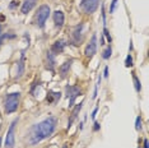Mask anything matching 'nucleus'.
<instances>
[{
	"instance_id": "f257e3e1",
	"label": "nucleus",
	"mask_w": 149,
	"mask_h": 148,
	"mask_svg": "<svg viewBox=\"0 0 149 148\" xmlns=\"http://www.w3.org/2000/svg\"><path fill=\"white\" fill-rule=\"evenodd\" d=\"M57 126V117L49 116L43 119L42 121L36 123L29 128L28 134H27V143L29 146H36L41 143L42 140L47 139L55 133Z\"/></svg>"
},
{
	"instance_id": "f03ea898",
	"label": "nucleus",
	"mask_w": 149,
	"mask_h": 148,
	"mask_svg": "<svg viewBox=\"0 0 149 148\" xmlns=\"http://www.w3.org/2000/svg\"><path fill=\"white\" fill-rule=\"evenodd\" d=\"M19 100H21V92H12L5 96L4 100V111L5 114H13L18 110Z\"/></svg>"
},
{
	"instance_id": "7ed1b4c3",
	"label": "nucleus",
	"mask_w": 149,
	"mask_h": 148,
	"mask_svg": "<svg viewBox=\"0 0 149 148\" xmlns=\"http://www.w3.org/2000/svg\"><path fill=\"white\" fill-rule=\"evenodd\" d=\"M50 14H51V10H50L49 5H41L38 6L36 14H35V24L38 27V28H45L46 21L49 19Z\"/></svg>"
},
{
	"instance_id": "20e7f679",
	"label": "nucleus",
	"mask_w": 149,
	"mask_h": 148,
	"mask_svg": "<svg viewBox=\"0 0 149 148\" xmlns=\"http://www.w3.org/2000/svg\"><path fill=\"white\" fill-rule=\"evenodd\" d=\"M101 0H80L79 6L86 14H93L100 6Z\"/></svg>"
},
{
	"instance_id": "39448f33",
	"label": "nucleus",
	"mask_w": 149,
	"mask_h": 148,
	"mask_svg": "<svg viewBox=\"0 0 149 148\" xmlns=\"http://www.w3.org/2000/svg\"><path fill=\"white\" fill-rule=\"evenodd\" d=\"M18 117L14 119L10 124L8 129V133L5 135V148H14L15 146V138H14V133H15V125L18 124Z\"/></svg>"
},
{
	"instance_id": "423d86ee",
	"label": "nucleus",
	"mask_w": 149,
	"mask_h": 148,
	"mask_svg": "<svg viewBox=\"0 0 149 148\" xmlns=\"http://www.w3.org/2000/svg\"><path fill=\"white\" fill-rule=\"evenodd\" d=\"M65 93H66V97L69 98V107H73L74 102H75L77 97L80 96L82 91L78 86H74V84H68L65 86Z\"/></svg>"
},
{
	"instance_id": "0eeeda50",
	"label": "nucleus",
	"mask_w": 149,
	"mask_h": 148,
	"mask_svg": "<svg viewBox=\"0 0 149 148\" xmlns=\"http://www.w3.org/2000/svg\"><path fill=\"white\" fill-rule=\"evenodd\" d=\"M83 31H84V22H80L79 24H77L74 27L73 32H72V43L73 45H80L83 40Z\"/></svg>"
},
{
	"instance_id": "6e6552de",
	"label": "nucleus",
	"mask_w": 149,
	"mask_h": 148,
	"mask_svg": "<svg viewBox=\"0 0 149 148\" xmlns=\"http://www.w3.org/2000/svg\"><path fill=\"white\" fill-rule=\"evenodd\" d=\"M96 54H97V35L93 33L92 37H91V40H89V42H88L87 46H86L84 55L91 59V58H93Z\"/></svg>"
},
{
	"instance_id": "1a4fd4ad",
	"label": "nucleus",
	"mask_w": 149,
	"mask_h": 148,
	"mask_svg": "<svg viewBox=\"0 0 149 148\" xmlns=\"http://www.w3.org/2000/svg\"><path fill=\"white\" fill-rule=\"evenodd\" d=\"M55 66H56V56L51 50L46 52V69L51 73H55Z\"/></svg>"
},
{
	"instance_id": "9d476101",
	"label": "nucleus",
	"mask_w": 149,
	"mask_h": 148,
	"mask_svg": "<svg viewBox=\"0 0 149 148\" xmlns=\"http://www.w3.org/2000/svg\"><path fill=\"white\" fill-rule=\"evenodd\" d=\"M66 46H68V43H66L65 40H56L51 46V51L55 54V55L56 54H63Z\"/></svg>"
},
{
	"instance_id": "9b49d317",
	"label": "nucleus",
	"mask_w": 149,
	"mask_h": 148,
	"mask_svg": "<svg viewBox=\"0 0 149 148\" xmlns=\"http://www.w3.org/2000/svg\"><path fill=\"white\" fill-rule=\"evenodd\" d=\"M26 70V50H23L21 52V60L18 61V68H17V75L15 78H21L24 74Z\"/></svg>"
},
{
	"instance_id": "f8f14e48",
	"label": "nucleus",
	"mask_w": 149,
	"mask_h": 148,
	"mask_svg": "<svg viewBox=\"0 0 149 148\" xmlns=\"http://www.w3.org/2000/svg\"><path fill=\"white\" fill-rule=\"evenodd\" d=\"M52 18H54V23H55V27L56 28H61L64 26V22H65V15L61 10H55L52 14Z\"/></svg>"
},
{
	"instance_id": "ddd939ff",
	"label": "nucleus",
	"mask_w": 149,
	"mask_h": 148,
	"mask_svg": "<svg viewBox=\"0 0 149 148\" xmlns=\"http://www.w3.org/2000/svg\"><path fill=\"white\" fill-rule=\"evenodd\" d=\"M72 64H73V60H66L64 64H61L59 68V74H60V78H66L69 75V72H70V68H72Z\"/></svg>"
},
{
	"instance_id": "4468645a",
	"label": "nucleus",
	"mask_w": 149,
	"mask_h": 148,
	"mask_svg": "<svg viewBox=\"0 0 149 148\" xmlns=\"http://www.w3.org/2000/svg\"><path fill=\"white\" fill-rule=\"evenodd\" d=\"M37 4V0H23L22 6H21V13L22 14H28Z\"/></svg>"
},
{
	"instance_id": "2eb2a0df",
	"label": "nucleus",
	"mask_w": 149,
	"mask_h": 148,
	"mask_svg": "<svg viewBox=\"0 0 149 148\" xmlns=\"http://www.w3.org/2000/svg\"><path fill=\"white\" fill-rule=\"evenodd\" d=\"M82 107H83V102H80V103H78V105L73 109L72 114H70V117H69V121H68V129H70V128H72V125H73V123L77 120L78 114H79V111L82 110Z\"/></svg>"
},
{
	"instance_id": "dca6fc26",
	"label": "nucleus",
	"mask_w": 149,
	"mask_h": 148,
	"mask_svg": "<svg viewBox=\"0 0 149 148\" xmlns=\"http://www.w3.org/2000/svg\"><path fill=\"white\" fill-rule=\"evenodd\" d=\"M61 98V93L60 92H55V91H49L46 96V101L49 102V105H55L56 102H59Z\"/></svg>"
},
{
	"instance_id": "f3484780",
	"label": "nucleus",
	"mask_w": 149,
	"mask_h": 148,
	"mask_svg": "<svg viewBox=\"0 0 149 148\" xmlns=\"http://www.w3.org/2000/svg\"><path fill=\"white\" fill-rule=\"evenodd\" d=\"M131 77H133V82H134V87H135V91L139 93L141 91V83H140V79L138 78V75L135 74L134 72L131 73Z\"/></svg>"
},
{
	"instance_id": "a211bd4d",
	"label": "nucleus",
	"mask_w": 149,
	"mask_h": 148,
	"mask_svg": "<svg viewBox=\"0 0 149 148\" xmlns=\"http://www.w3.org/2000/svg\"><path fill=\"white\" fill-rule=\"evenodd\" d=\"M12 40V38H15V35L12 32H5V33H0V47H1L3 42L5 41V40Z\"/></svg>"
},
{
	"instance_id": "6ab92c4d",
	"label": "nucleus",
	"mask_w": 149,
	"mask_h": 148,
	"mask_svg": "<svg viewBox=\"0 0 149 148\" xmlns=\"http://www.w3.org/2000/svg\"><path fill=\"white\" fill-rule=\"evenodd\" d=\"M111 55H112V47H111V45H108L102 52V59L103 60H108L111 58Z\"/></svg>"
},
{
	"instance_id": "aec40b11",
	"label": "nucleus",
	"mask_w": 149,
	"mask_h": 148,
	"mask_svg": "<svg viewBox=\"0 0 149 148\" xmlns=\"http://www.w3.org/2000/svg\"><path fill=\"white\" fill-rule=\"evenodd\" d=\"M134 65V60H133V56L130 55V54H127L126 59H125V66L126 68H131V66Z\"/></svg>"
},
{
	"instance_id": "412c9836",
	"label": "nucleus",
	"mask_w": 149,
	"mask_h": 148,
	"mask_svg": "<svg viewBox=\"0 0 149 148\" xmlns=\"http://www.w3.org/2000/svg\"><path fill=\"white\" fill-rule=\"evenodd\" d=\"M101 84V75L98 77V82H97V84L94 86V91H93V95H92V98H97V95H98V87H100Z\"/></svg>"
},
{
	"instance_id": "4be33fe9",
	"label": "nucleus",
	"mask_w": 149,
	"mask_h": 148,
	"mask_svg": "<svg viewBox=\"0 0 149 148\" xmlns=\"http://www.w3.org/2000/svg\"><path fill=\"white\" fill-rule=\"evenodd\" d=\"M102 35H103V37H106V38H107L108 43H111V42H112V37H111V35H110V31H108V29L106 28V27H104V28H103V33H102Z\"/></svg>"
},
{
	"instance_id": "5701e85b",
	"label": "nucleus",
	"mask_w": 149,
	"mask_h": 148,
	"mask_svg": "<svg viewBox=\"0 0 149 148\" xmlns=\"http://www.w3.org/2000/svg\"><path fill=\"white\" fill-rule=\"evenodd\" d=\"M135 129H136L138 132L141 130V117H140V115L136 116V119H135Z\"/></svg>"
},
{
	"instance_id": "b1692460",
	"label": "nucleus",
	"mask_w": 149,
	"mask_h": 148,
	"mask_svg": "<svg viewBox=\"0 0 149 148\" xmlns=\"http://www.w3.org/2000/svg\"><path fill=\"white\" fill-rule=\"evenodd\" d=\"M101 15H102V22H103V26L106 27V12H104V4H101Z\"/></svg>"
},
{
	"instance_id": "393cba45",
	"label": "nucleus",
	"mask_w": 149,
	"mask_h": 148,
	"mask_svg": "<svg viewBox=\"0 0 149 148\" xmlns=\"http://www.w3.org/2000/svg\"><path fill=\"white\" fill-rule=\"evenodd\" d=\"M117 1L118 0H112V1H111V4H110V14H112V13H115V10H116Z\"/></svg>"
},
{
	"instance_id": "a878e982",
	"label": "nucleus",
	"mask_w": 149,
	"mask_h": 148,
	"mask_svg": "<svg viewBox=\"0 0 149 148\" xmlns=\"http://www.w3.org/2000/svg\"><path fill=\"white\" fill-rule=\"evenodd\" d=\"M18 6V0H14V1H12L10 4H9V9H14Z\"/></svg>"
},
{
	"instance_id": "bb28decb",
	"label": "nucleus",
	"mask_w": 149,
	"mask_h": 148,
	"mask_svg": "<svg viewBox=\"0 0 149 148\" xmlns=\"http://www.w3.org/2000/svg\"><path fill=\"white\" fill-rule=\"evenodd\" d=\"M101 129V124L98 121H94V126H93V132H98Z\"/></svg>"
},
{
	"instance_id": "cd10ccee",
	"label": "nucleus",
	"mask_w": 149,
	"mask_h": 148,
	"mask_svg": "<svg viewBox=\"0 0 149 148\" xmlns=\"http://www.w3.org/2000/svg\"><path fill=\"white\" fill-rule=\"evenodd\" d=\"M98 109H100V107H96V109L93 110V112H92V115H91V117H92V120H96V116H97V112H98Z\"/></svg>"
},
{
	"instance_id": "c85d7f7f",
	"label": "nucleus",
	"mask_w": 149,
	"mask_h": 148,
	"mask_svg": "<svg viewBox=\"0 0 149 148\" xmlns=\"http://www.w3.org/2000/svg\"><path fill=\"white\" fill-rule=\"evenodd\" d=\"M103 77H104V78H108V66H107V65L104 66V70H103Z\"/></svg>"
},
{
	"instance_id": "c756f323",
	"label": "nucleus",
	"mask_w": 149,
	"mask_h": 148,
	"mask_svg": "<svg viewBox=\"0 0 149 148\" xmlns=\"http://www.w3.org/2000/svg\"><path fill=\"white\" fill-rule=\"evenodd\" d=\"M144 148H149V143H148V139H144Z\"/></svg>"
},
{
	"instance_id": "7c9ffc66",
	"label": "nucleus",
	"mask_w": 149,
	"mask_h": 148,
	"mask_svg": "<svg viewBox=\"0 0 149 148\" xmlns=\"http://www.w3.org/2000/svg\"><path fill=\"white\" fill-rule=\"evenodd\" d=\"M101 46H103L104 45V37H103V35H102V37H101V43H100Z\"/></svg>"
},
{
	"instance_id": "2f4dec72",
	"label": "nucleus",
	"mask_w": 149,
	"mask_h": 148,
	"mask_svg": "<svg viewBox=\"0 0 149 148\" xmlns=\"http://www.w3.org/2000/svg\"><path fill=\"white\" fill-rule=\"evenodd\" d=\"M83 125H84V123H80V124H79V129H80V130H83Z\"/></svg>"
},
{
	"instance_id": "473e14b6",
	"label": "nucleus",
	"mask_w": 149,
	"mask_h": 148,
	"mask_svg": "<svg viewBox=\"0 0 149 148\" xmlns=\"http://www.w3.org/2000/svg\"><path fill=\"white\" fill-rule=\"evenodd\" d=\"M61 148H68V143H65V144H63V146H61Z\"/></svg>"
},
{
	"instance_id": "72a5a7b5",
	"label": "nucleus",
	"mask_w": 149,
	"mask_h": 148,
	"mask_svg": "<svg viewBox=\"0 0 149 148\" xmlns=\"http://www.w3.org/2000/svg\"><path fill=\"white\" fill-rule=\"evenodd\" d=\"M1 143H3V137H0V147H1Z\"/></svg>"
},
{
	"instance_id": "f704fd0d",
	"label": "nucleus",
	"mask_w": 149,
	"mask_h": 148,
	"mask_svg": "<svg viewBox=\"0 0 149 148\" xmlns=\"http://www.w3.org/2000/svg\"><path fill=\"white\" fill-rule=\"evenodd\" d=\"M1 28H3V26L0 24V33H3V32H1Z\"/></svg>"
}]
</instances>
